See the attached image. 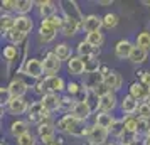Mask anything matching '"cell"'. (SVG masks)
I'll return each instance as SVG.
<instances>
[{
  "mask_svg": "<svg viewBox=\"0 0 150 145\" xmlns=\"http://www.w3.org/2000/svg\"><path fill=\"white\" fill-rule=\"evenodd\" d=\"M4 37H5V39L8 41V44L19 46V44H22V42L25 41V37H27V35L22 34L21 30H17V29H12V30L5 32V34H4Z\"/></svg>",
  "mask_w": 150,
  "mask_h": 145,
  "instance_id": "obj_30",
  "label": "cell"
},
{
  "mask_svg": "<svg viewBox=\"0 0 150 145\" xmlns=\"http://www.w3.org/2000/svg\"><path fill=\"white\" fill-rule=\"evenodd\" d=\"M2 145H7V142H5V140H2Z\"/></svg>",
  "mask_w": 150,
  "mask_h": 145,
  "instance_id": "obj_58",
  "label": "cell"
},
{
  "mask_svg": "<svg viewBox=\"0 0 150 145\" xmlns=\"http://www.w3.org/2000/svg\"><path fill=\"white\" fill-rule=\"evenodd\" d=\"M54 54L59 57V61H69L73 57V49L68 42H57V46H54Z\"/></svg>",
  "mask_w": 150,
  "mask_h": 145,
  "instance_id": "obj_26",
  "label": "cell"
},
{
  "mask_svg": "<svg viewBox=\"0 0 150 145\" xmlns=\"http://www.w3.org/2000/svg\"><path fill=\"white\" fill-rule=\"evenodd\" d=\"M103 83H105V76L101 73H93V74H86V78H84V81L81 84L84 90H96Z\"/></svg>",
  "mask_w": 150,
  "mask_h": 145,
  "instance_id": "obj_24",
  "label": "cell"
},
{
  "mask_svg": "<svg viewBox=\"0 0 150 145\" xmlns=\"http://www.w3.org/2000/svg\"><path fill=\"white\" fill-rule=\"evenodd\" d=\"M35 2L32 0H17V5H15V12L17 15H29V12L34 8Z\"/></svg>",
  "mask_w": 150,
  "mask_h": 145,
  "instance_id": "obj_36",
  "label": "cell"
},
{
  "mask_svg": "<svg viewBox=\"0 0 150 145\" xmlns=\"http://www.w3.org/2000/svg\"><path fill=\"white\" fill-rule=\"evenodd\" d=\"M116 118L111 115V113H103V111H98L95 115V123L98 125V127H101V128H106V130L110 132V128L113 127V123H115Z\"/></svg>",
  "mask_w": 150,
  "mask_h": 145,
  "instance_id": "obj_27",
  "label": "cell"
},
{
  "mask_svg": "<svg viewBox=\"0 0 150 145\" xmlns=\"http://www.w3.org/2000/svg\"><path fill=\"white\" fill-rule=\"evenodd\" d=\"M138 106H140V103H138L132 95H125V96L122 98V101H120V108H122V111L125 113V117L135 115L137 111H138Z\"/></svg>",
  "mask_w": 150,
  "mask_h": 145,
  "instance_id": "obj_15",
  "label": "cell"
},
{
  "mask_svg": "<svg viewBox=\"0 0 150 145\" xmlns=\"http://www.w3.org/2000/svg\"><path fill=\"white\" fill-rule=\"evenodd\" d=\"M147 57H149V51H145L142 47H137L132 51V54H130V61L133 62V64H143V62L147 61Z\"/></svg>",
  "mask_w": 150,
  "mask_h": 145,
  "instance_id": "obj_32",
  "label": "cell"
},
{
  "mask_svg": "<svg viewBox=\"0 0 150 145\" xmlns=\"http://www.w3.org/2000/svg\"><path fill=\"white\" fill-rule=\"evenodd\" d=\"M0 29H2V34H5L8 30L15 29V15L2 14V17H0Z\"/></svg>",
  "mask_w": 150,
  "mask_h": 145,
  "instance_id": "obj_31",
  "label": "cell"
},
{
  "mask_svg": "<svg viewBox=\"0 0 150 145\" xmlns=\"http://www.w3.org/2000/svg\"><path fill=\"white\" fill-rule=\"evenodd\" d=\"M56 130L79 138V137H86V133H88V125H86V122H81V120H78L76 117H73V115L69 113V115H62V117L56 122Z\"/></svg>",
  "mask_w": 150,
  "mask_h": 145,
  "instance_id": "obj_1",
  "label": "cell"
},
{
  "mask_svg": "<svg viewBox=\"0 0 150 145\" xmlns=\"http://www.w3.org/2000/svg\"><path fill=\"white\" fill-rule=\"evenodd\" d=\"M8 132H10V135L17 140L19 137L29 133V122H27V120H21V118H17V120H14V122L10 123Z\"/></svg>",
  "mask_w": 150,
  "mask_h": 145,
  "instance_id": "obj_17",
  "label": "cell"
},
{
  "mask_svg": "<svg viewBox=\"0 0 150 145\" xmlns=\"http://www.w3.org/2000/svg\"><path fill=\"white\" fill-rule=\"evenodd\" d=\"M98 4H100V5H111V4H113V0H100Z\"/></svg>",
  "mask_w": 150,
  "mask_h": 145,
  "instance_id": "obj_51",
  "label": "cell"
},
{
  "mask_svg": "<svg viewBox=\"0 0 150 145\" xmlns=\"http://www.w3.org/2000/svg\"><path fill=\"white\" fill-rule=\"evenodd\" d=\"M76 51H78V56H79V57H91V56H98L100 54V49H95L91 44H88L86 39L78 42Z\"/></svg>",
  "mask_w": 150,
  "mask_h": 145,
  "instance_id": "obj_28",
  "label": "cell"
},
{
  "mask_svg": "<svg viewBox=\"0 0 150 145\" xmlns=\"http://www.w3.org/2000/svg\"><path fill=\"white\" fill-rule=\"evenodd\" d=\"M116 105H118L116 93L115 91H110L108 95H105L100 100V111H103V113H111L116 108Z\"/></svg>",
  "mask_w": 150,
  "mask_h": 145,
  "instance_id": "obj_18",
  "label": "cell"
},
{
  "mask_svg": "<svg viewBox=\"0 0 150 145\" xmlns=\"http://www.w3.org/2000/svg\"><path fill=\"white\" fill-rule=\"evenodd\" d=\"M100 100L101 98L96 95L95 90H84L83 88V101H86V105L91 108L93 113H98L100 111Z\"/></svg>",
  "mask_w": 150,
  "mask_h": 145,
  "instance_id": "obj_20",
  "label": "cell"
},
{
  "mask_svg": "<svg viewBox=\"0 0 150 145\" xmlns=\"http://www.w3.org/2000/svg\"><path fill=\"white\" fill-rule=\"evenodd\" d=\"M106 145H122V144H118V142H108Z\"/></svg>",
  "mask_w": 150,
  "mask_h": 145,
  "instance_id": "obj_54",
  "label": "cell"
},
{
  "mask_svg": "<svg viewBox=\"0 0 150 145\" xmlns=\"http://www.w3.org/2000/svg\"><path fill=\"white\" fill-rule=\"evenodd\" d=\"M118 22H120L118 15L113 14V12H108V14H105V15H103V27H105V29H108V30L115 29L116 25H118Z\"/></svg>",
  "mask_w": 150,
  "mask_h": 145,
  "instance_id": "obj_38",
  "label": "cell"
},
{
  "mask_svg": "<svg viewBox=\"0 0 150 145\" xmlns=\"http://www.w3.org/2000/svg\"><path fill=\"white\" fill-rule=\"evenodd\" d=\"M110 132L106 128H101V127H98L96 123L93 125H88V133H86V140H88L89 144L93 145H106V138H108Z\"/></svg>",
  "mask_w": 150,
  "mask_h": 145,
  "instance_id": "obj_5",
  "label": "cell"
},
{
  "mask_svg": "<svg viewBox=\"0 0 150 145\" xmlns=\"http://www.w3.org/2000/svg\"><path fill=\"white\" fill-rule=\"evenodd\" d=\"M84 61V71L86 74H93V73H100L101 69V62L98 59V56H91V57H81Z\"/></svg>",
  "mask_w": 150,
  "mask_h": 145,
  "instance_id": "obj_29",
  "label": "cell"
},
{
  "mask_svg": "<svg viewBox=\"0 0 150 145\" xmlns=\"http://www.w3.org/2000/svg\"><path fill=\"white\" fill-rule=\"evenodd\" d=\"M15 29L21 30L22 34H30L34 29V21L29 15H15Z\"/></svg>",
  "mask_w": 150,
  "mask_h": 145,
  "instance_id": "obj_21",
  "label": "cell"
},
{
  "mask_svg": "<svg viewBox=\"0 0 150 145\" xmlns=\"http://www.w3.org/2000/svg\"><path fill=\"white\" fill-rule=\"evenodd\" d=\"M105 84H106L111 91H115L116 93V91L122 90V86H123V76L118 73V71L113 69L108 76H105Z\"/></svg>",
  "mask_w": 150,
  "mask_h": 145,
  "instance_id": "obj_22",
  "label": "cell"
},
{
  "mask_svg": "<svg viewBox=\"0 0 150 145\" xmlns=\"http://www.w3.org/2000/svg\"><path fill=\"white\" fill-rule=\"evenodd\" d=\"M135 46H137V47L145 49V51H150V32H149V30H142V32H138V34H137Z\"/></svg>",
  "mask_w": 150,
  "mask_h": 145,
  "instance_id": "obj_35",
  "label": "cell"
},
{
  "mask_svg": "<svg viewBox=\"0 0 150 145\" xmlns=\"http://www.w3.org/2000/svg\"><path fill=\"white\" fill-rule=\"evenodd\" d=\"M52 145H64V144H62V138H57V140H56Z\"/></svg>",
  "mask_w": 150,
  "mask_h": 145,
  "instance_id": "obj_52",
  "label": "cell"
},
{
  "mask_svg": "<svg viewBox=\"0 0 150 145\" xmlns=\"http://www.w3.org/2000/svg\"><path fill=\"white\" fill-rule=\"evenodd\" d=\"M59 5H61V12H62L64 17L76 21L81 27L84 25V19H86V15L81 12V8H79V5H78V2H74V0H62Z\"/></svg>",
  "mask_w": 150,
  "mask_h": 145,
  "instance_id": "obj_3",
  "label": "cell"
},
{
  "mask_svg": "<svg viewBox=\"0 0 150 145\" xmlns=\"http://www.w3.org/2000/svg\"><path fill=\"white\" fill-rule=\"evenodd\" d=\"M133 49H135V44L130 39H122L115 44V56L118 59H130V54Z\"/></svg>",
  "mask_w": 150,
  "mask_h": 145,
  "instance_id": "obj_11",
  "label": "cell"
},
{
  "mask_svg": "<svg viewBox=\"0 0 150 145\" xmlns=\"http://www.w3.org/2000/svg\"><path fill=\"white\" fill-rule=\"evenodd\" d=\"M123 132H125V125H123V120H118V118H116L115 123H113V127L110 128V135H113V137L120 138Z\"/></svg>",
  "mask_w": 150,
  "mask_h": 145,
  "instance_id": "obj_42",
  "label": "cell"
},
{
  "mask_svg": "<svg viewBox=\"0 0 150 145\" xmlns=\"http://www.w3.org/2000/svg\"><path fill=\"white\" fill-rule=\"evenodd\" d=\"M17 74H25L29 79H42L46 78V71H44V64L41 59L37 57H27V61L22 62V68L17 71Z\"/></svg>",
  "mask_w": 150,
  "mask_h": 145,
  "instance_id": "obj_2",
  "label": "cell"
},
{
  "mask_svg": "<svg viewBox=\"0 0 150 145\" xmlns=\"http://www.w3.org/2000/svg\"><path fill=\"white\" fill-rule=\"evenodd\" d=\"M147 101H149V103H150V91H149V98H147Z\"/></svg>",
  "mask_w": 150,
  "mask_h": 145,
  "instance_id": "obj_57",
  "label": "cell"
},
{
  "mask_svg": "<svg viewBox=\"0 0 150 145\" xmlns=\"http://www.w3.org/2000/svg\"><path fill=\"white\" fill-rule=\"evenodd\" d=\"M32 91H34L35 95H41V98L44 95H47V88H46V79L42 78V79H37L34 84H32Z\"/></svg>",
  "mask_w": 150,
  "mask_h": 145,
  "instance_id": "obj_43",
  "label": "cell"
},
{
  "mask_svg": "<svg viewBox=\"0 0 150 145\" xmlns=\"http://www.w3.org/2000/svg\"><path fill=\"white\" fill-rule=\"evenodd\" d=\"M95 91H96V95H98V96H100V98H103V96H105V95H108V93H110V91H111V90H110L108 86H106V84L103 83V84H100V86H98V88H96Z\"/></svg>",
  "mask_w": 150,
  "mask_h": 145,
  "instance_id": "obj_48",
  "label": "cell"
},
{
  "mask_svg": "<svg viewBox=\"0 0 150 145\" xmlns=\"http://www.w3.org/2000/svg\"><path fill=\"white\" fill-rule=\"evenodd\" d=\"M86 42L91 44L95 49H100L103 46V42H105V34L101 30L100 32H89V34H86Z\"/></svg>",
  "mask_w": 150,
  "mask_h": 145,
  "instance_id": "obj_34",
  "label": "cell"
},
{
  "mask_svg": "<svg viewBox=\"0 0 150 145\" xmlns=\"http://www.w3.org/2000/svg\"><path fill=\"white\" fill-rule=\"evenodd\" d=\"M35 5H37V8H39V15L42 17V21L57 14V7H56L57 4H56V2H51V0H41V2H35Z\"/></svg>",
  "mask_w": 150,
  "mask_h": 145,
  "instance_id": "obj_16",
  "label": "cell"
},
{
  "mask_svg": "<svg viewBox=\"0 0 150 145\" xmlns=\"http://www.w3.org/2000/svg\"><path fill=\"white\" fill-rule=\"evenodd\" d=\"M46 79V88H47V93H56V95H59V93H62V91L66 90V86H68V83L62 79L61 76H46L44 78Z\"/></svg>",
  "mask_w": 150,
  "mask_h": 145,
  "instance_id": "obj_12",
  "label": "cell"
},
{
  "mask_svg": "<svg viewBox=\"0 0 150 145\" xmlns=\"http://www.w3.org/2000/svg\"><path fill=\"white\" fill-rule=\"evenodd\" d=\"M76 101H78V100H74V98L69 96V95L62 96V100H61V110H59V111H64V115L73 113V108H74Z\"/></svg>",
  "mask_w": 150,
  "mask_h": 145,
  "instance_id": "obj_39",
  "label": "cell"
},
{
  "mask_svg": "<svg viewBox=\"0 0 150 145\" xmlns=\"http://www.w3.org/2000/svg\"><path fill=\"white\" fill-rule=\"evenodd\" d=\"M73 117H76L78 120H81V122H86L91 115H93V111L89 108L86 101H83V100H78L74 105V108H73V113H71Z\"/></svg>",
  "mask_w": 150,
  "mask_h": 145,
  "instance_id": "obj_19",
  "label": "cell"
},
{
  "mask_svg": "<svg viewBox=\"0 0 150 145\" xmlns=\"http://www.w3.org/2000/svg\"><path fill=\"white\" fill-rule=\"evenodd\" d=\"M66 91H68L69 96L76 98L78 95H81V93H83V84L76 83V81H69L68 86H66Z\"/></svg>",
  "mask_w": 150,
  "mask_h": 145,
  "instance_id": "obj_40",
  "label": "cell"
},
{
  "mask_svg": "<svg viewBox=\"0 0 150 145\" xmlns=\"http://www.w3.org/2000/svg\"><path fill=\"white\" fill-rule=\"evenodd\" d=\"M49 117H52V113H49V111L44 108V105L41 103V100L30 103L29 111H27V122L29 123L41 125L42 120H46V118H49Z\"/></svg>",
  "mask_w": 150,
  "mask_h": 145,
  "instance_id": "obj_4",
  "label": "cell"
},
{
  "mask_svg": "<svg viewBox=\"0 0 150 145\" xmlns=\"http://www.w3.org/2000/svg\"><path fill=\"white\" fill-rule=\"evenodd\" d=\"M8 91H10V95H12V98H24L25 96V93H27L32 86L24 79L22 76H15L10 83H8Z\"/></svg>",
  "mask_w": 150,
  "mask_h": 145,
  "instance_id": "obj_6",
  "label": "cell"
},
{
  "mask_svg": "<svg viewBox=\"0 0 150 145\" xmlns=\"http://www.w3.org/2000/svg\"><path fill=\"white\" fill-rule=\"evenodd\" d=\"M83 145H93V144H89L88 140H86V142H84V144H83Z\"/></svg>",
  "mask_w": 150,
  "mask_h": 145,
  "instance_id": "obj_56",
  "label": "cell"
},
{
  "mask_svg": "<svg viewBox=\"0 0 150 145\" xmlns=\"http://www.w3.org/2000/svg\"><path fill=\"white\" fill-rule=\"evenodd\" d=\"M138 118H143V120H150V103L149 101H143V103H140V106H138Z\"/></svg>",
  "mask_w": 150,
  "mask_h": 145,
  "instance_id": "obj_44",
  "label": "cell"
},
{
  "mask_svg": "<svg viewBox=\"0 0 150 145\" xmlns=\"http://www.w3.org/2000/svg\"><path fill=\"white\" fill-rule=\"evenodd\" d=\"M140 81H142L145 86L150 88V71H142V73H140Z\"/></svg>",
  "mask_w": 150,
  "mask_h": 145,
  "instance_id": "obj_49",
  "label": "cell"
},
{
  "mask_svg": "<svg viewBox=\"0 0 150 145\" xmlns=\"http://www.w3.org/2000/svg\"><path fill=\"white\" fill-rule=\"evenodd\" d=\"M68 71H69V74H73V76H83V74H86V71H84V61L79 56H73L68 61Z\"/></svg>",
  "mask_w": 150,
  "mask_h": 145,
  "instance_id": "obj_23",
  "label": "cell"
},
{
  "mask_svg": "<svg viewBox=\"0 0 150 145\" xmlns=\"http://www.w3.org/2000/svg\"><path fill=\"white\" fill-rule=\"evenodd\" d=\"M143 145H150V138H145L143 140Z\"/></svg>",
  "mask_w": 150,
  "mask_h": 145,
  "instance_id": "obj_53",
  "label": "cell"
},
{
  "mask_svg": "<svg viewBox=\"0 0 150 145\" xmlns=\"http://www.w3.org/2000/svg\"><path fill=\"white\" fill-rule=\"evenodd\" d=\"M44 64V71H46V76H56V73H59L62 62L59 61V57L54 54V51H49L47 54L44 56L42 59Z\"/></svg>",
  "mask_w": 150,
  "mask_h": 145,
  "instance_id": "obj_8",
  "label": "cell"
},
{
  "mask_svg": "<svg viewBox=\"0 0 150 145\" xmlns=\"http://www.w3.org/2000/svg\"><path fill=\"white\" fill-rule=\"evenodd\" d=\"M4 59L8 62V64H12V62L19 57V46H14V44H7L5 47H4Z\"/></svg>",
  "mask_w": 150,
  "mask_h": 145,
  "instance_id": "obj_33",
  "label": "cell"
},
{
  "mask_svg": "<svg viewBox=\"0 0 150 145\" xmlns=\"http://www.w3.org/2000/svg\"><path fill=\"white\" fill-rule=\"evenodd\" d=\"M29 106H30V103L25 100V96L24 98H12V101L7 105V110H8L10 115H17V117H19V115L27 113Z\"/></svg>",
  "mask_w": 150,
  "mask_h": 145,
  "instance_id": "obj_10",
  "label": "cell"
},
{
  "mask_svg": "<svg viewBox=\"0 0 150 145\" xmlns=\"http://www.w3.org/2000/svg\"><path fill=\"white\" fill-rule=\"evenodd\" d=\"M61 100L62 96L56 95V93H47L41 98V103L44 105V108L49 111V113H54V111L61 110Z\"/></svg>",
  "mask_w": 150,
  "mask_h": 145,
  "instance_id": "obj_13",
  "label": "cell"
},
{
  "mask_svg": "<svg viewBox=\"0 0 150 145\" xmlns=\"http://www.w3.org/2000/svg\"><path fill=\"white\" fill-rule=\"evenodd\" d=\"M0 98H2V106H4V105H8L12 101V95H10L8 88H2V90H0Z\"/></svg>",
  "mask_w": 150,
  "mask_h": 145,
  "instance_id": "obj_47",
  "label": "cell"
},
{
  "mask_svg": "<svg viewBox=\"0 0 150 145\" xmlns=\"http://www.w3.org/2000/svg\"><path fill=\"white\" fill-rule=\"evenodd\" d=\"M101 29H103V17H100L96 14L86 15L84 25H83V30H86V34H89V32H100Z\"/></svg>",
  "mask_w": 150,
  "mask_h": 145,
  "instance_id": "obj_14",
  "label": "cell"
},
{
  "mask_svg": "<svg viewBox=\"0 0 150 145\" xmlns=\"http://www.w3.org/2000/svg\"><path fill=\"white\" fill-rule=\"evenodd\" d=\"M15 5H17V0H4V2H2V10H4V14L15 12Z\"/></svg>",
  "mask_w": 150,
  "mask_h": 145,
  "instance_id": "obj_45",
  "label": "cell"
},
{
  "mask_svg": "<svg viewBox=\"0 0 150 145\" xmlns=\"http://www.w3.org/2000/svg\"><path fill=\"white\" fill-rule=\"evenodd\" d=\"M149 91H150L149 86H145V84H143L142 81L138 79V81H133V83L130 84L128 95H132V96L135 98L137 101L143 103V101H147V98H149Z\"/></svg>",
  "mask_w": 150,
  "mask_h": 145,
  "instance_id": "obj_9",
  "label": "cell"
},
{
  "mask_svg": "<svg viewBox=\"0 0 150 145\" xmlns=\"http://www.w3.org/2000/svg\"><path fill=\"white\" fill-rule=\"evenodd\" d=\"M123 125H125V130L132 132V133H137L138 132V117L135 115H130V117H123Z\"/></svg>",
  "mask_w": 150,
  "mask_h": 145,
  "instance_id": "obj_37",
  "label": "cell"
},
{
  "mask_svg": "<svg viewBox=\"0 0 150 145\" xmlns=\"http://www.w3.org/2000/svg\"><path fill=\"white\" fill-rule=\"evenodd\" d=\"M17 145H37V137L29 132V133L17 138Z\"/></svg>",
  "mask_w": 150,
  "mask_h": 145,
  "instance_id": "obj_41",
  "label": "cell"
},
{
  "mask_svg": "<svg viewBox=\"0 0 150 145\" xmlns=\"http://www.w3.org/2000/svg\"><path fill=\"white\" fill-rule=\"evenodd\" d=\"M57 32H59V30H57L47 19L41 21V24H39V41H41L42 44L52 42L56 39V35H57Z\"/></svg>",
  "mask_w": 150,
  "mask_h": 145,
  "instance_id": "obj_7",
  "label": "cell"
},
{
  "mask_svg": "<svg viewBox=\"0 0 150 145\" xmlns=\"http://www.w3.org/2000/svg\"><path fill=\"white\" fill-rule=\"evenodd\" d=\"M62 17H64V15H62ZM78 30H83L81 25H79L76 21H73V19L64 17V24H62L61 34L64 35V37H73V35H76V32H78Z\"/></svg>",
  "mask_w": 150,
  "mask_h": 145,
  "instance_id": "obj_25",
  "label": "cell"
},
{
  "mask_svg": "<svg viewBox=\"0 0 150 145\" xmlns=\"http://www.w3.org/2000/svg\"><path fill=\"white\" fill-rule=\"evenodd\" d=\"M143 4H145V5H149V7H150V0H145Z\"/></svg>",
  "mask_w": 150,
  "mask_h": 145,
  "instance_id": "obj_55",
  "label": "cell"
},
{
  "mask_svg": "<svg viewBox=\"0 0 150 145\" xmlns=\"http://www.w3.org/2000/svg\"><path fill=\"white\" fill-rule=\"evenodd\" d=\"M47 21L51 22V24H52V25H54V27L57 29V30H59V32H61V29H62V24H64V17H62V15L56 14V15H52V17H49Z\"/></svg>",
  "mask_w": 150,
  "mask_h": 145,
  "instance_id": "obj_46",
  "label": "cell"
},
{
  "mask_svg": "<svg viewBox=\"0 0 150 145\" xmlns=\"http://www.w3.org/2000/svg\"><path fill=\"white\" fill-rule=\"evenodd\" d=\"M111 71H113V69L110 68V66H106V64H101V69H100V73H101L103 76H108Z\"/></svg>",
  "mask_w": 150,
  "mask_h": 145,
  "instance_id": "obj_50",
  "label": "cell"
}]
</instances>
